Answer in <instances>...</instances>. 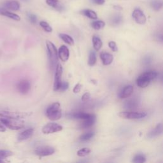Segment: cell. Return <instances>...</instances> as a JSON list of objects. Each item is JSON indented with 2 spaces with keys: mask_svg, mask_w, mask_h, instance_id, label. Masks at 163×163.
<instances>
[{
  "mask_svg": "<svg viewBox=\"0 0 163 163\" xmlns=\"http://www.w3.org/2000/svg\"><path fill=\"white\" fill-rule=\"evenodd\" d=\"M105 163H113V162H105Z\"/></svg>",
  "mask_w": 163,
  "mask_h": 163,
  "instance_id": "obj_46",
  "label": "cell"
},
{
  "mask_svg": "<svg viewBox=\"0 0 163 163\" xmlns=\"http://www.w3.org/2000/svg\"><path fill=\"white\" fill-rule=\"evenodd\" d=\"M5 131H6V127L0 124V132H5Z\"/></svg>",
  "mask_w": 163,
  "mask_h": 163,
  "instance_id": "obj_43",
  "label": "cell"
},
{
  "mask_svg": "<svg viewBox=\"0 0 163 163\" xmlns=\"http://www.w3.org/2000/svg\"><path fill=\"white\" fill-rule=\"evenodd\" d=\"M93 2L98 5H103L105 2V0H93Z\"/></svg>",
  "mask_w": 163,
  "mask_h": 163,
  "instance_id": "obj_41",
  "label": "cell"
},
{
  "mask_svg": "<svg viewBox=\"0 0 163 163\" xmlns=\"http://www.w3.org/2000/svg\"><path fill=\"white\" fill-rule=\"evenodd\" d=\"M158 73L156 71H149L142 73L140 75L137 80V84L138 87L141 88H145L149 85L152 80L157 78Z\"/></svg>",
  "mask_w": 163,
  "mask_h": 163,
  "instance_id": "obj_1",
  "label": "cell"
},
{
  "mask_svg": "<svg viewBox=\"0 0 163 163\" xmlns=\"http://www.w3.org/2000/svg\"><path fill=\"white\" fill-rule=\"evenodd\" d=\"M146 161V156L142 153H139L133 157L132 163H145Z\"/></svg>",
  "mask_w": 163,
  "mask_h": 163,
  "instance_id": "obj_24",
  "label": "cell"
},
{
  "mask_svg": "<svg viewBox=\"0 0 163 163\" xmlns=\"http://www.w3.org/2000/svg\"><path fill=\"white\" fill-rule=\"evenodd\" d=\"M96 116L94 114H93L91 117L86 120H84L79 126V127L81 129H87L92 127L96 122Z\"/></svg>",
  "mask_w": 163,
  "mask_h": 163,
  "instance_id": "obj_15",
  "label": "cell"
},
{
  "mask_svg": "<svg viewBox=\"0 0 163 163\" xmlns=\"http://www.w3.org/2000/svg\"><path fill=\"white\" fill-rule=\"evenodd\" d=\"M152 9L156 12L160 10L163 7V2L161 0H154L151 2Z\"/></svg>",
  "mask_w": 163,
  "mask_h": 163,
  "instance_id": "obj_29",
  "label": "cell"
},
{
  "mask_svg": "<svg viewBox=\"0 0 163 163\" xmlns=\"http://www.w3.org/2000/svg\"><path fill=\"white\" fill-rule=\"evenodd\" d=\"M95 135V132L93 131H90V132H87L82 135H81L79 138V140L80 141H87L89 140H90Z\"/></svg>",
  "mask_w": 163,
  "mask_h": 163,
  "instance_id": "obj_26",
  "label": "cell"
},
{
  "mask_svg": "<svg viewBox=\"0 0 163 163\" xmlns=\"http://www.w3.org/2000/svg\"><path fill=\"white\" fill-rule=\"evenodd\" d=\"M133 90H134V88H133L132 85H127L122 89L119 94H118V96L121 99L127 98L132 94Z\"/></svg>",
  "mask_w": 163,
  "mask_h": 163,
  "instance_id": "obj_18",
  "label": "cell"
},
{
  "mask_svg": "<svg viewBox=\"0 0 163 163\" xmlns=\"http://www.w3.org/2000/svg\"><path fill=\"white\" fill-rule=\"evenodd\" d=\"M100 58L103 64L105 66L110 65L113 60V56L112 54L105 52H103L100 54Z\"/></svg>",
  "mask_w": 163,
  "mask_h": 163,
  "instance_id": "obj_17",
  "label": "cell"
},
{
  "mask_svg": "<svg viewBox=\"0 0 163 163\" xmlns=\"http://www.w3.org/2000/svg\"><path fill=\"white\" fill-rule=\"evenodd\" d=\"M92 113H88L84 112H73L68 114L69 118H75V119H80V120H86L87 118L91 117Z\"/></svg>",
  "mask_w": 163,
  "mask_h": 163,
  "instance_id": "obj_14",
  "label": "cell"
},
{
  "mask_svg": "<svg viewBox=\"0 0 163 163\" xmlns=\"http://www.w3.org/2000/svg\"><path fill=\"white\" fill-rule=\"evenodd\" d=\"M89 159H82V160H80L79 161L77 162L76 163H89Z\"/></svg>",
  "mask_w": 163,
  "mask_h": 163,
  "instance_id": "obj_42",
  "label": "cell"
},
{
  "mask_svg": "<svg viewBox=\"0 0 163 163\" xmlns=\"http://www.w3.org/2000/svg\"><path fill=\"white\" fill-rule=\"evenodd\" d=\"M46 3L49 6L56 9H57V8L60 5H59V0H46Z\"/></svg>",
  "mask_w": 163,
  "mask_h": 163,
  "instance_id": "obj_34",
  "label": "cell"
},
{
  "mask_svg": "<svg viewBox=\"0 0 163 163\" xmlns=\"http://www.w3.org/2000/svg\"><path fill=\"white\" fill-rule=\"evenodd\" d=\"M97 62V57H96V54L94 51L91 50L89 54V60H88V65L93 66L96 65Z\"/></svg>",
  "mask_w": 163,
  "mask_h": 163,
  "instance_id": "obj_28",
  "label": "cell"
},
{
  "mask_svg": "<svg viewBox=\"0 0 163 163\" xmlns=\"http://www.w3.org/2000/svg\"><path fill=\"white\" fill-rule=\"evenodd\" d=\"M91 153V149L89 148H83L77 152V156L79 157H85Z\"/></svg>",
  "mask_w": 163,
  "mask_h": 163,
  "instance_id": "obj_32",
  "label": "cell"
},
{
  "mask_svg": "<svg viewBox=\"0 0 163 163\" xmlns=\"http://www.w3.org/2000/svg\"><path fill=\"white\" fill-rule=\"evenodd\" d=\"M13 155L12 152L7 150H0V159H4Z\"/></svg>",
  "mask_w": 163,
  "mask_h": 163,
  "instance_id": "obj_33",
  "label": "cell"
},
{
  "mask_svg": "<svg viewBox=\"0 0 163 163\" xmlns=\"http://www.w3.org/2000/svg\"><path fill=\"white\" fill-rule=\"evenodd\" d=\"M91 98V94L89 93H85L82 96V101L83 102H87Z\"/></svg>",
  "mask_w": 163,
  "mask_h": 163,
  "instance_id": "obj_40",
  "label": "cell"
},
{
  "mask_svg": "<svg viewBox=\"0 0 163 163\" xmlns=\"http://www.w3.org/2000/svg\"><path fill=\"white\" fill-rule=\"evenodd\" d=\"M91 26L96 30H99L105 26V22L102 21H96L91 23Z\"/></svg>",
  "mask_w": 163,
  "mask_h": 163,
  "instance_id": "obj_30",
  "label": "cell"
},
{
  "mask_svg": "<svg viewBox=\"0 0 163 163\" xmlns=\"http://www.w3.org/2000/svg\"><path fill=\"white\" fill-rule=\"evenodd\" d=\"M46 115L49 119L52 121H55L60 119L62 117L60 103L56 102L50 105L46 110Z\"/></svg>",
  "mask_w": 163,
  "mask_h": 163,
  "instance_id": "obj_2",
  "label": "cell"
},
{
  "mask_svg": "<svg viewBox=\"0 0 163 163\" xmlns=\"http://www.w3.org/2000/svg\"><path fill=\"white\" fill-rule=\"evenodd\" d=\"M138 106V99L132 98L127 100L124 104V108L126 110H133L135 109Z\"/></svg>",
  "mask_w": 163,
  "mask_h": 163,
  "instance_id": "obj_20",
  "label": "cell"
},
{
  "mask_svg": "<svg viewBox=\"0 0 163 163\" xmlns=\"http://www.w3.org/2000/svg\"><path fill=\"white\" fill-rule=\"evenodd\" d=\"M63 69L62 65L58 63L55 67V78L54 82L53 85V89L55 91H58L60 89V87L63 83L62 82V75H63Z\"/></svg>",
  "mask_w": 163,
  "mask_h": 163,
  "instance_id": "obj_6",
  "label": "cell"
},
{
  "mask_svg": "<svg viewBox=\"0 0 163 163\" xmlns=\"http://www.w3.org/2000/svg\"><path fill=\"white\" fill-rule=\"evenodd\" d=\"M118 115L121 118H126V119H141L146 116V113L145 112H138L132 111H126L121 112L118 113Z\"/></svg>",
  "mask_w": 163,
  "mask_h": 163,
  "instance_id": "obj_7",
  "label": "cell"
},
{
  "mask_svg": "<svg viewBox=\"0 0 163 163\" xmlns=\"http://www.w3.org/2000/svg\"><path fill=\"white\" fill-rule=\"evenodd\" d=\"M46 46H47L50 68H54V67H56L57 65L58 64L57 61H58L59 55H58L57 49L54 44L49 40L46 41Z\"/></svg>",
  "mask_w": 163,
  "mask_h": 163,
  "instance_id": "obj_3",
  "label": "cell"
},
{
  "mask_svg": "<svg viewBox=\"0 0 163 163\" xmlns=\"http://www.w3.org/2000/svg\"><path fill=\"white\" fill-rule=\"evenodd\" d=\"M58 55L63 62H66L70 57V50L66 46H61L59 49Z\"/></svg>",
  "mask_w": 163,
  "mask_h": 163,
  "instance_id": "obj_13",
  "label": "cell"
},
{
  "mask_svg": "<svg viewBox=\"0 0 163 163\" xmlns=\"http://www.w3.org/2000/svg\"><path fill=\"white\" fill-rule=\"evenodd\" d=\"M163 134V123H159L156 126V127L152 129L147 135V137L149 138H153L160 136Z\"/></svg>",
  "mask_w": 163,
  "mask_h": 163,
  "instance_id": "obj_12",
  "label": "cell"
},
{
  "mask_svg": "<svg viewBox=\"0 0 163 163\" xmlns=\"http://www.w3.org/2000/svg\"><path fill=\"white\" fill-rule=\"evenodd\" d=\"M93 47L96 51H99L103 46V42L101 40L98 36L95 35L93 36Z\"/></svg>",
  "mask_w": 163,
  "mask_h": 163,
  "instance_id": "obj_23",
  "label": "cell"
},
{
  "mask_svg": "<svg viewBox=\"0 0 163 163\" xmlns=\"http://www.w3.org/2000/svg\"><path fill=\"white\" fill-rule=\"evenodd\" d=\"M33 132H34V129L33 128L27 129L20 133L18 136L17 139L20 141L26 140L32 137V135H33Z\"/></svg>",
  "mask_w": 163,
  "mask_h": 163,
  "instance_id": "obj_19",
  "label": "cell"
},
{
  "mask_svg": "<svg viewBox=\"0 0 163 163\" xmlns=\"http://www.w3.org/2000/svg\"><path fill=\"white\" fill-rule=\"evenodd\" d=\"M59 37L61 38V39L64 41L65 43H66L67 44H68V45L70 46H73L74 44H75V41H74V40L73 38L68 35H66V34H64V33H61L59 34Z\"/></svg>",
  "mask_w": 163,
  "mask_h": 163,
  "instance_id": "obj_25",
  "label": "cell"
},
{
  "mask_svg": "<svg viewBox=\"0 0 163 163\" xmlns=\"http://www.w3.org/2000/svg\"><path fill=\"white\" fill-rule=\"evenodd\" d=\"M158 40L161 41V42H163V35H161L158 36Z\"/></svg>",
  "mask_w": 163,
  "mask_h": 163,
  "instance_id": "obj_44",
  "label": "cell"
},
{
  "mask_svg": "<svg viewBox=\"0 0 163 163\" xmlns=\"http://www.w3.org/2000/svg\"><path fill=\"white\" fill-rule=\"evenodd\" d=\"M68 88H69V83L67 82H64L62 83L59 91L61 92H64V91H66Z\"/></svg>",
  "mask_w": 163,
  "mask_h": 163,
  "instance_id": "obj_38",
  "label": "cell"
},
{
  "mask_svg": "<svg viewBox=\"0 0 163 163\" xmlns=\"http://www.w3.org/2000/svg\"><path fill=\"white\" fill-rule=\"evenodd\" d=\"M40 26L43 28L44 31L47 33H51L52 31V27L46 21H41L40 22Z\"/></svg>",
  "mask_w": 163,
  "mask_h": 163,
  "instance_id": "obj_31",
  "label": "cell"
},
{
  "mask_svg": "<svg viewBox=\"0 0 163 163\" xmlns=\"http://www.w3.org/2000/svg\"><path fill=\"white\" fill-rule=\"evenodd\" d=\"M27 17H28L29 21H30L32 24H35L37 22V17L35 16V14L29 13H27Z\"/></svg>",
  "mask_w": 163,
  "mask_h": 163,
  "instance_id": "obj_35",
  "label": "cell"
},
{
  "mask_svg": "<svg viewBox=\"0 0 163 163\" xmlns=\"http://www.w3.org/2000/svg\"><path fill=\"white\" fill-rule=\"evenodd\" d=\"M32 113L30 112H14L10 110H0V117L2 118H12V119L20 120L21 118H26L31 115Z\"/></svg>",
  "mask_w": 163,
  "mask_h": 163,
  "instance_id": "obj_4",
  "label": "cell"
},
{
  "mask_svg": "<svg viewBox=\"0 0 163 163\" xmlns=\"http://www.w3.org/2000/svg\"><path fill=\"white\" fill-rule=\"evenodd\" d=\"M63 129V126L60 124L54 123V122H50L47 124L46 126H44L42 128V132L44 134H52V133H54L56 132H59L62 131Z\"/></svg>",
  "mask_w": 163,
  "mask_h": 163,
  "instance_id": "obj_8",
  "label": "cell"
},
{
  "mask_svg": "<svg viewBox=\"0 0 163 163\" xmlns=\"http://www.w3.org/2000/svg\"><path fill=\"white\" fill-rule=\"evenodd\" d=\"M132 17L138 24H144L146 21V18L144 13L139 8H136L132 12Z\"/></svg>",
  "mask_w": 163,
  "mask_h": 163,
  "instance_id": "obj_10",
  "label": "cell"
},
{
  "mask_svg": "<svg viewBox=\"0 0 163 163\" xmlns=\"http://www.w3.org/2000/svg\"><path fill=\"white\" fill-rule=\"evenodd\" d=\"M81 13L83 14L84 16H86L87 17L91 19H98V15L97 13L90 9H85L81 11Z\"/></svg>",
  "mask_w": 163,
  "mask_h": 163,
  "instance_id": "obj_22",
  "label": "cell"
},
{
  "mask_svg": "<svg viewBox=\"0 0 163 163\" xmlns=\"http://www.w3.org/2000/svg\"><path fill=\"white\" fill-rule=\"evenodd\" d=\"M122 22V17L121 16V15H118V14L114 15L113 16H112L110 20V22L112 25L115 26L121 24Z\"/></svg>",
  "mask_w": 163,
  "mask_h": 163,
  "instance_id": "obj_27",
  "label": "cell"
},
{
  "mask_svg": "<svg viewBox=\"0 0 163 163\" xmlns=\"http://www.w3.org/2000/svg\"><path fill=\"white\" fill-rule=\"evenodd\" d=\"M2 123L8 127V129L12 130H19L24 127V122L17 120V119H12V118H2L0 119Z\"/></svg>",
  "mask_w": 163,
  "mask_h": 163,
  "instance_id": "obj_5",
  "label": "cell"
},
{
  "mask_svg": "<svg viewBox=\"0 0 163 163\" xmlns=\"http://www.w3.org/2000/svg\"><path fill=\"white\" fill-rule=\"evenodd\" d=\"M0 15H2V16H3L7 17L16 21H21V17L19 16H18L17 14L12 13L4 8H0Z\"/></svg>",
  "mask_w": 163,
  "mask_h": 163,
  "instance_id": "obj_16",
  "label": "cell"
},
{
  "mask_svg": "<svg viewBox=\"0 0 163 163\" xmlns=\"http://www.w3.org/2000/svg\"><path fill=\"white\" fill-rule=\"evenodd\" d=\"M108 46L113 52H117L118 50V47L117 46V44L113 41H111L108 43Z\"/></svg>",
  "mask_w": 163,
  "mask_h": 163,
  "instance_id": "obj_36",
  "label": "cell"
},
{
  "mask_svg": "<svg viewBox=\"0 0 163 163\" xmlns=\"http://www.w3.org/2000/svg\"><path fill=\"white\" fill-rule=\"evenodd\" d=\"M4 8L12 11H17L20 9V4L17 1H8L4 4Z\"/></svg>",
  "mask_w": 163,
  "mask_h": 163,
  "instance_id": "obj_21",
  "label": "cell"
},
{
  "mask_svg": "<svg viewBox=\"0 0 163 163\" xmlns=\"http://www.w3.org/2000/svg\"><path fill=\"white\" fill-rule=\"evenodd\" d=\"M82 87V84H79V83L77 84L75 87H74L73 89V92L74 93H75V94L79 93L81 91Z\"/></svg>",
  "mask_w": 163,
  "mask_h": 163,
  "instance_id": "obj_37",
  "label": "cell"
},
{
  "mask_svg": "<svg viewBox=\"0 0 163 163\" xmlns=\"http://www.w3.org/2000/svg\"><path fill=\"white\" fill-rule=\"evenodd\" d=\"M143 63H145V65H149L152 61V58L150 55H146L143 58Z\"/></svg>",
  "mask_w": 163,
  "mask_h": 163,
  "instance_id": "obj_39",
  "label": "cell"
},
{
  "mask_svg": "<svg viewBox=\"0 0 163 163\" xmlns=\"http://www.w3.org/2000/svg\"><path fill=\"white\" fill-rule=\"evenodd\" d=\"M0 163H5V162H4V161L2 159H0Z\"/></svg>",
  "mask_w": 163,
  "mask_h": 163,
  "instance_id": "obj_45",
  "label": "cell"
},
{
  "mask_svg": "<svg viewBox=\"0 0 163 163\" xmlns=\"http://www.w3.org/2000/svg\"><path fill=\"white\" fill-rule=\"evenodd\" d=\"M17 89L20 93L26 94L30 91L31 83L27 80H22L18 84Z\"/></svg>",
  "mask_w": 163,
  "mask_h": 163,
  "instance_id": "obj_11",
  "label": "cell"
},
{
  "mask_svg": "<svg viewBox=\"0 0 163 163\" xmlns=\"http://www.w3.org/2000/svg\"><path fill=\"white\" fill-rule=\"evenodd\" d=\"M35 154L40 156V157H45L51 156L54 154L55 149L52 146H40L38 147L35 151Z\"/></svg>",
  "mask_w": 163,
  "mask_h": 163,
  "instance_id": "obj_9",
  "label": "cell"
}]
</instances>
